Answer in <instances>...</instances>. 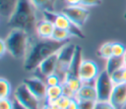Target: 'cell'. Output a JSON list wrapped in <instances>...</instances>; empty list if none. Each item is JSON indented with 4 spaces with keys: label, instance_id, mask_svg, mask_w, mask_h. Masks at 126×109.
Instances as JSON below:
<instances>
[{
    "label": "cell",
    "instance_id": "cell-19",
    "mask_svg": "<svg viewBox=\"0 0 126 109\" xmlns=\"http://www.w3.org/2000/svg\"><path fill=\"white\" fill-rule=\"evenodd\" d=\"M123 67V58L122 57H115L111 56L106 60V65H105V71L110 75L113 72L121 69Z\"/></svg>",
    "mask_w": 126,
    "mask_h": 109
},
{
    "label": "cell",
    "instance_id": "cell-30",
    "mask_svg": "<svg viewBox=\"0 0 126 109\" xmlns=\"http://www.w3.org/2000/svg\"><path fill=\"white\" fill-rule=\"evenodd\" d=\"M102 3V0H82V4L85 7H94L99 6Z\"/></svg>",
    "mask_w": 126,
    "mask_h": 109
},
{
    "label": "cell",
    "instance_id": "cell-2",
    "mask_svg": "<svg viewBox=\"0 0 126 109\" xmlns=\"http://www.w3.org/2000/svg\"><path fill=\"white\" fill-rule=\"evenodd\" d=\"M35 7L31 0H18V3L7 20V24L12 28L25 30L28 33L35 31L36 27V14Z\"/></svg>",
    "mask_w": 126,
    "mask_h": 109
},
{
    "label": "cell",
    "instance_id": "cell-33",
    "mask_svg": "<svg viewBox=\"0 0 126 109\" xmlns=\"http://www.w3.org/2000/svg\"><path fill=\"white\" fill-rule=\"evenodd\" d=\"M41 109H60L55 103H48V102H45L42 106H41Z\"/></svg>",
    "mask_w": 126,
    "mask_h": 109
},
{
    "label": "cell",
    "instance_id": "cell-4",
    "mask_svg": "<svg viewBox=\"0 0 126 109\" xmlns=\"http://www.w3.org/2000/svg\"><path fill=\"white\" fill-rule=\"evenodd\" d=\"M42 15H43V19L52 22L56 27L63 28V29L70 31L72 36H75L77 38H85L86 37L84 32L82 31L81 27H79L74 23H72L70 21V19H68L63 13L45 11V12H42Z\"/></svg>",
    "mask_w": 126,
    "mask_h": 109
},
{
    "label": "cell",
    "instance_id": "cell-18",
    "mask_svg": "<svg viewBox=\"0 0 126 109\" xmlns=\"http://www.w3.org/2000/svg\"><path fill=\"white\" fill-rule=\"evenodd\" d=\"M18 0H0V15L7 20L12 15Z\"/></svg>",
    "mask_w": 126,
    "mask_h": 109
},
{
    "label": "cell",
    "instance_id": "cell-38",
    "mask_svg": "<svg viewBox=\"0 0 126 109\" xmlns=\"http://www.w3.org/2000/svg\"><path fill=\"white\" fill-rule=\"evenodd\" d=\"M123 17H124V19H125V20H126V12H125V13H124V16H123Z\"/></svg>",
    "mask_w": 126,
    "mask_h": 109
},
{
    "label": "cell",
    "instance_id": "cell-35",
    "mask_svg": "<svg viewBox=\"0 0 126 109\" xmlns=\"http://www.w3.org/2000/svg\"><path fill=\"white\" fill-rule=\"evenodd\" d=\"M13 101H14V108L13 109H29V108H27V107H25L24 105H22L18 100H16L15 98L13 99Z\"/></svg>",
    "mask_w": 126,
    "mask_h": 109
},
{
    "label": "cell",
    "instance_id": "cell-1",
    "mask_svg": "<svg viewBox=\"0 0 126 109\" xmlns=\"http://www.w3.org/2000/svg\"><path fill=\"white\" fill-rule=\"evenodd\" d=\"M69 41H57L52 38L42 39L37 37L30 41L29 48L24 59V70L31 72L38 68L40 63L50 55L57 53Z\"/></svg>",
    "mask_w": 126,
    "mask_h": 109
},
{
    "label": "cell",
    "instance_id": "cell-36",
    "mask_svg": "<svg viewBox=\"0 0 126 109\" xmlns=\"http://www.w3.org/2000/svg\"><path fill=\"white\" fill-rule=\"evenodd\" d=\"M122 79H123V83H126V67L122 68Z\"/></svg>",
    "mask_w": 126,
    "mask_h": 109
},
{
    "label": "cell",
    "instance_id": "cell-3",
    "mask_svg": "<svg viewBox=\"0 0 126 109\" xmlns=\"http://www.w3.org/2000/svg\"><path fill=\"white\" fill-rule=\"evenodd\" d=\"M5 42L8 52L14 59H25L30 43V36L28 32L22 29L12 28L6 36Z\"/></svg>",
    "mask_w": 126,
    "mask_h": 109
},
{
    "label": "cell",
    "instance_id": "cell-29",
    "mask_svg": "<svg viewBox=\"0 0 126 109\" xmlns=\"http://www.w3.org/2000/svg\"><path fill=\"white\" fill-rule=\"evenodd\" d=\"M94 109H115V107L109 102V101H99L97 100L95 102Z\"/></svg>",
    "mask_w": 126,
    "mask_h": 109
},
{
    "label": "cell",
    "instance_id": "cell-21",
    "mask_svg": "<svg viewBox=\"0 0 126 109\" xmlns=\"http://www.w3.org/2000/svg\"><path fill=\"white\" fill-rule=\"evenodd\" d=\"M12 92V86L5 78L0 79V98H9Z\"/></svg>",
    "mask_w": 126,
    "mask_h": 109
},
{
    "label": "cell",
    "instance_id": "cell-13",
    "mask_svg": "<svg viewBox=\"0 0 126 109\" xmlns=\"http://www.w3.org/2000/svg\"><path fill=\"white\" fill-rule=\"evenodd\" d=\"M55 26L52 22L42 19L37 21L36 27H35V33L37 37L42 39H49L52 37L53 31H54Z\"/></svg>",
    "mask_w": 126,
    "mask_h": 109
},
{
    "label": "cell",
    "instance_id": "cell-5",
    "mask_svg": "<svg viewBox=\"0 0 126 109\" xmlns=\"http://www.w3.org/2000/svg\"><path fill=\"white\" fill-rule=\"evenodd\" d=\"M76 49V45L73 43H66L59 51H58V58H57V65L55 74H57L60 79L62 80V82L66 77V74L68 72L70 63L72 61V58L74 56Z\"/></svg>",
    "mask_w": 126,
    "mask_h": 109
},
{
    "label": "cell",
    "instance_id": "cell-34",
    "mask_svg": "<svg viewBox=\"0 0 126 109\" xmlns=\"http://www.w3.org/2000/svg\"><path fill=\"white\" fill-rule=\"evenodd\" d=\"M67 6H77L82 4V0H64Z\"/></svg>",
    "mask_w": 126,
    "mask_h": 109
},
{
    "label": "cell",
    "instance_id": "cell-26",
    "mask_svg": "<svg viewBox=\"0 0 126 109\" xmlns=\"http://www.w3.org/2000/svg\"><path fill=\"white\" fill-rule=\"evenodd\" d=\"M123 68V67H122ZM122 68L113 72L112 74H110V78H111V81L113 82L114 85L116 84H120V83H123V79H122Z\"/></svg>",
    "mask_w": 126,
    "mask_h": 109
},
{
    "label": "cell",
    "instance_id": "cell-6",
    "mask_svg": "<svg viewBox=\"0 0 126 109\" xmlns=\"http://www.w3.org/2000/svg\"><path fill=\"white\" fill-rule=\"evenodd\" d=\"M94 87L97 93V100L99 101H109L114 84L111 81L110 75L105 71H100L94 82Z\"/></svg>",
    "mask_w": 126,
    "mask_h": 109
},
{
    "label": "cell",
    "instance_id": "cell-17",
    "mask_svg": "<svg viewBox=\"0 0 126 109\" xmlns=\"http://www.w3.org/2000/svg\"><path fill=\"white\" fill-rule=\"evenodd\" d=\"M62 95H63V86H62V83L61 84H58V85L47 86L45 102L54 103Z\"/></svg>",
    "mask_w": 126,
    "mask_h": 109
},
{
    "label": "cell",
    "instance_id": "cell-7",
    "mask_svg": "<svg viewBox=\"0 0 126 109\" xmlns=\"http://www.w3.org/2000/svg\"><path fill=\"white\" fill-rule=\"evenodd\" d=\"M14 98L18 100L22 105L29 109H41L40 100L37 99L27 87V85L23 82L18 85L15 90Z\"/></svg>",
    "mask_w": 126,
    "mask_h": 109
},
{
    "label": "cell",
    "instance_id": "cell-11",
    "mask_svg": "<svg viewBox=\"0 0 126 109\" xmlns=\"http://www.w3.org/2000/svg\"><path fill=\"white\" fill-rule=\"evenodd\" d=\"M109 102L115 107V109L126 108V83L114 85Z\"/></svg>",
    "mask_w": 126,
    "mask_h": 109
},
{
    "label": "cell",
    "instance_id": "cell-27",
    "mask_svg": "<svg viewBox=\"0 0 126 109\" xmlns=\"http://www.w3.org/2000/svg\"><path fill=\"white\" fill-rule=\"evenodd\" d=\"M95 102L94 100H78L79 109H94Z\"/></svg>",
    "mask_w": 126,
    "mask_h": 109
},
{
    "label": "cell",
    "instance_id": "cell-28",
    "mask_svg": "<svg viewBox=\"0 0 126 109\" xmlns=\"http://www.w3.org/2000/svg\"><path fill=\"white\" fill-rule=\"evenodd\" d=\"M14 101L10 98H0V109H13Z\"/></svg>",
    "mask_w": 126,
    "mask_h": 109
},
{
    "label": "cell",
    "instance_id": "cell-32",
    "mask_svg": "<svg viewBox=\"0 0 126 109\" xmlns=\"http://www.w3.org/2000/svg\"><path fill=\"white\" fill-rule=\"evenodd\" d=\"M66 109H79V103L76 98H72Z\"/></svg>",
    "mask_w": 126,
    "mask_h": 109
},
{
    "label": "cell",
    "instance_id": "cell-22",
    "mask_svg": "<svg viewBox=\"0 0 126 109\" xmlns=\"http://www.w3.org/2000/svg\"><path fill=\"white\" fill-rule=\"evenodd\" d=\"M97 56L103 59H108L112 56V42H105L99 46L97 52Z\"/></svg>",
    "mask_w": 126,
    "mask_h": 109
},
{
    "label": "cell",
    "instance_id": "cell-12",
    "mask_svg": "<svg viewBox=\"0 0 126 109\" xmlns=\"http://www.w3.org/2000/svg\"><path fill=\"white\" fill-rule=\"evenodd\" d=\"M83 60H84L83 59V49H82L81 46L76 45L75 53H74V56H73L72 61L70 63V66H69L68 72L66 74V77L79 78V70H80V66H81Z\"/></svg>",
    "mask_w": 126,
    "mask_h": 109
},
{
    "label": "cell",
    "instance_id": "cell-37",
    "mask_svg": "<svg viewBox=\"0 0 126 109\" xmlns=\"http://www.w3.org/2000/svg\"><path fill=\"white\" fill-rule=\"evenodd\" d=\"M122 58H123V67H126V51H125Z\"/></svg>",
    "mask_w": 126,
    "mask_h": 109
},
{
    "label": "cell",
    "instance_id": "cell-14",
    "mask_svg": "<svg viewBox=\"0 0 126 109\" xmlns=\"http://www.w3.org/2000/svg\"><path fill=\"white\" fill-rule=\"evenodd\" d=\"M57 58H58V52L50 55L45 60H43L40 65L38 66L37 70L39 71V74L45 79V77L55 73L56 65H57Z\"/></svg>",
    "mask_w": 126,
    "mask_h": 109
},
{
    "label": "cell",
    "instance_id": "cell-10",
    "mask_svg": "<svg viewBox=\"0 0 126 109\" xmlns=\"http://www.w3.org/2000/svg\"><path fill=\"white\" fill-rule=\"evenodd\" d=\"M23 82L27 85V87L30 89V91L40 101H45L46 97V90H47V84L45 83L44 80L38 78V77H31L24 79Z\"/></svg>",
    "mask_w": 126,
    "mask_h": 109
},
{
    "label": "cell",
    "instance_id": "cell-23",
    "mask_svg": "<svg viewBox=\"0 0 126 109\" xmlns=\"http://www.w3.org/2000/svg\"><path fill=\"white\" fill-rule=\"evenodd\" d=\"M126 51V47L124 44L118 41L112 42V56L115 57H123L124 53Z\"/></svg>",
    "mask_w": 126,
    "mask_h": 109
},
{
    "label": "cell",
    "instance_id": "cell-15",
    "mask_svg": "<svg viewBox=\"0 0 126 109\" xmlns=\"http://www.w3.org/2000/svg\"><path fill=\"white\" fill-rule=\"evenodd\" d=\"M77 100H94L97 101V93L94 87V84L92 83H83L81 88L76 93Z\"/></svg>",
    "mask_w": 126,
    "mask_h": 109
},
{
    "label": "cell",
    "instance_id": "cell-8",
    "mask_svg": "<svg viewBox=\"0 0 126 109\" xmlns=\"http://www.w3.org/2000/svg\"><path fill=\"white\" fill-rule=\"evenodd\" d=\"M72 23H74L79 27H82L86 22L89 19L90 11L88 7H85L83 5H77V6H66L61 11Z\"/></svg>",
    "mask_w": 126,
    "mask_h": 109
},
{
    "label": "cell",
    "instance_id": "cell-31",
    "mask_svg": "<svg viewBox=\"0 0 126 109\" xmlns=\"http://www.w3.org/2000/svg\"><path fill=\"white\" fill-rule=\"evenodd\" d=\"M7 51H8V49H7L5 39H0V57L3 58Z\"/></svg>",
    "mask_w": 126,
    "mask_h": 109
},
{
    "label": "cell",
    "instance_id": "cell-16",
    "mask_svg": "<svg viewBox=\"0 0 126 109\" xmlns=\"http://www.w3.org/2000/svg\"><path fill=\"white\" fill-rule=\"evenodd\" d=\"M58 0H31V2L33 4L35 9L37 11L45 12H56L55 7H56V2Z\"/></svg>",
    "mask_w": 126,
    "mask_h": 109
},
{
    "label": "cell",
    "instance_id": "cell-20",
    "mask_svg": "<svg viewBox=\"0 0 126 109\" xmlns=\"http://www.w3.org/2000/svg\"><path fill=\"white\" fill-rule=\"evenodd\" d=\"M71 37H72V34L70 31L55 27L51 38L54 40H57V41H69V39Z\"/></svg>",
    "mask_w": 126,
    "mask_h": 109
},
{
    "label": "cell",
    "instance_id": "cell-9",
    "mask_svg": "<svg viewBox=\"0 0 126 109\" xmlns=\"http://www.w3.org/2000/svg\"><path fill=\"white\" fill-rule=\"evenodd\" d=\"M99 73V67L94 61L90 59H84L82 61L79 70V78L83 83H94Z\"/></svg>",
    "mask_w": 126,
    "mask_h": 109
},
{
    "label": "cell",
    "instance_id": "cell-25",
    "mask_svg": "<svg viewBox=\"0 0 126 109\" xmlns=\"http://www.w3.org/2000/svg\"><path fill=\"white\" fill-rule=\"evenodd\" d=\"M71 97H69V96H66V95H62V96H60L54 103L60 108V109H66L67 108V106L69 105V103H70V101H71Z\"/></svg>",
    "mask_w": 126,
    "mask_h": 109
},
{
    "label": "cell",
    "instance_id": "cell-24",
    "mask_svg": "<svg viewBox=\"0 0 126 109\" xmlns=\"http://www.w3.org/2000/svg\"><path fill=\"white\" fill-rule=\"evenodd\" d=\"M44 82L47 84V86H53V85H58V84H61L62 83V80L55 73H53V74L45 77Z\"/></svg>",
    "mask_w": 126,
    "mask_h": 109
}]
</instances>
